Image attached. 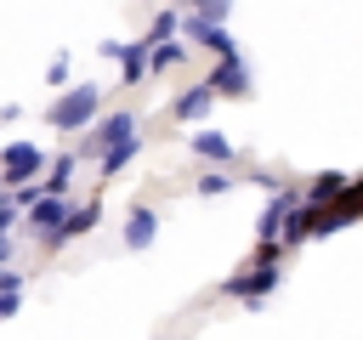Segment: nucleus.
Masks as SVG:
<instances>
[{
    "label": "nucleus",
    "instance_id": "obj_9",
    "mask_svg": "<svg viewBox=\"0 0 363 340\" xmlns=\"http://www.w3.org/2000/svg\"><path fill=\"white\" fill-rule=\"evenodd\" d=\"M113 62H119V85H136L147 74V40L136 34L130 45H113Z\"/></svg>",
    "mask_w": 363,
    "mask_h": 340
},
{
    "label": "nucleus",
    "instance_id": "obj_17",
    "mask_svg": "<svg viewBox=\"0 0 363 340\" xmlns=\"http://www.w3.org/2000/svg\"><path fill=\"white\" fill-rule=\"evenodd\" d=\"M176 23H182V6H164V11H159V17L147 23V34H142V40L153 45V40H164V34H176Z\"/></svg>",
    "mask_w": 363,
    "mask_h": 340
},
{
    "label": "nucleus",
    "instance_id": "obj_10",
    "mask_svg": "<svg viewBox=\"0 0 363 340\" xmlns=\"http://www.w3.org/2000/svg\"><path fill=\"white\" fill-rule=\"evenodd\" d=\"M210 108H216V91H210L204 79H199V85H187V91L176 96V119H182V125H199Z\"/></svg>",
    "mask_w": 363,
    "mask_h": 340
},
{
    "label": "nucleus",
    "instance_id": "obj_22",
    "mask_svg": "<svg viewBox=\"0 0 363 340\" xmlns=\"http://www.w3.org/2000/svg\"><path fill=\"white\" fill-rule=\"evenodd\" d=\"M11 261V232H0V266Z\"/></svg>",
    "mask_w": 363,
    "mask_h": 340
},
{
    "label": "nucleus",
    "instance_id": "obj_8",
    "mask_svg": "<svg viewBox=\"0 0 363 340\" xmlns=\"http://www.w3.org/2000/svg\"><path fill=\"white\" fill-rule=\"evenodd\" d=\"M187 153H193V159H210V164H233V159H238V147H233L221 130H193V136H187Z\"/></svg>",
    "mask_w": 363,
    "mask_h": 340
},
{
    "label": "nucleus",
    "instance_id": "obj_19",
    "mask_svg": "<svg viewBox=\"0 0 363 340\" xmlns=\"http://www.w3.org/2000/svg\"><path fill=\"white\" fill-rule=\"evenodd\" d=\"M45 85H51V91H62V85H68V51H62V57H51V68H45Z\"/></svg>",
    "mask_w": 363,
    "mask_h": 340
},
{
    "label": "nucleus",
    "instance_id": "obj_3",
    "mask_svg": "<svg viewBox=\"0 0 363 340\" xmlns=\"http://www.w3.org/2000/svg\"><path fill=\"white\" fill-rule=\"evenodd\" d=\"M130 130H136V113H125V108H119V113H102V119H91V130L79 136L74 153H79V159H96L108 142H119V136H130Z\"/></svg>",
    "mask_w": 363,
    "mask_h": 340
},
{
    "label": "nucleus",
    "instance_id": "obj_11",
    "mask_svg": "<svg viewBox=\"0 0 363 340\" xmlns=\"http://www.w3.org/2000/svg\"><path fill=\"white\" fill-rule=\"evenodd\" d=\"M159 238V210H147V204H130V221H125V244L130 249H147Z\"/></svg>",
    "mask_w": 363,
    "mask_h": 340
},
{
    "label": "nucleus",
    "instance_id": "obj_5",
    "mask_svg": "<svg viewBox=\"0 0 363 340\" xmlns=\"http://www.w3.org/2000/svg\"><path fill=\"white\" fill-rule=\"evenodd\" d=\"M204 85H210L216 96H250V68H244V57H238V51L216 57V68H210Z\"/></svg>",
    "mask_w": 363,
    "mask_h": 340
},
{
    "label": "nucleus",
    "instance_id": "obj_18",
    "mask_svg": "<svg viewBox=\"0 0 363 340\" xmlns=\"http://www.w3.org/2000/svg\"><path fill=\"white\" fill-rule=\"evenodd\" d=\"M233 187H238L233 170H210V176H199V193H204V198H221V193H233Z\"/></svg>",
    "mask_w": 363,
    "mask_h": 340
},
{
    "label": "nucleus",
    "instance_id": "obj_12",
    "mask_svg": "<svg viewBox=\"0 0 363 340\" xmlns=\"http://www.w3.org/2000/svg\"><path fill=\"white\" fill-rule=\"evenodd\" d=\"M182 34H193L204 51H216V57H227V51H238V40L227 34V23H182Z\"/></svg>",
    "mask_w": 363,
    "mask_h": 340
},
{
    "label": "nucleus",
    "instance_id": "obj_16",
    "mask_svg": "<svg viewBox=\"0 0 363 340\" xmlns=\"http://www.w3.org/2000/svg\"><path fill=\"white\" fill-rule=\"evenodd\" d=\"M346 181H352V176H340V170H329V176H318V181L306 187V204H323V198H335V193H340Z\"/></svg>",
    "mask_w": 363,
    "mask_h": 340
},
{
    "label": "nucleus",
    "instance_id": "obj_13",
    "mask_svg": "<svg viewBox=\"0 0 363 340\" xmlns=\"http://www.w3.org/2000/svg\"><path fill=\"white\" fill-rule=\"evenodd\" d=\"M289 204H295V193H289V187H272V204L261 210V221H255V238H278V227H284Z\"/></svg>",
    "mask_w": 363,
    "mask_h": 340
},
{
    "label": "nucleus",
    "instance_id": "obj_2",
    "mask_svg": "<svg viewBox=\"0 0 363 340\" xmlns=\"http://www.w3.org/2000/svg\"><path fill=\"white\" fill-rule=\"evenodd\" d=\"M96 113H102V91L85 79V85H62V96L45 108V125H57V130H85Z\"/></svg>",
    "mask_w": 363,
    "mask_h": 340
},
{
    "label": "nucleus",
    "instance_id": "obj_20",
    "mask_svg": "<svg viewBox=\"0 0 363 340\" xmlns=\"http://www.w3.org/2000/svg\"><path fill=\"white\" fill-rule=\"evenodd\" d=\"M23 312V300H17V289H0V317H17Z\"/></svg>",
    "mask_w": 363,
    "mask_h": 340
},
{
    "label": "nucleus",
    "instance_id": "obj_15",
    "mask_svg": "<svg viewBox=\"0 0 363 340\" xmlns=\"http://www.w3.org/2000/svg\"><path fill=\"white\" fill-rule=\"evenodd\" d=\"M74 170H79V153H62V159H51V170H45V181H40V193H62V187L74 181Z\"/></svg>",
    "mask_w": 363,
    "mask_h": 340
},
{
    "label": "nucleus",
    "instance_id": "obj_4",
    "mask_svg": "<svg viewBox=\"0 0 363 340\" xmlns=\"http://www.w3.org/2000/svg\"><path fill=\"white\" fill-rule=\"evenodd\" d=\"M40 170H45V153H40L34 142H6V147H0V181H6V187L28 181V176H40Z\"/></svg>",
    "mask_w": 363,
    "mask_h": 340
},
{
    "label": "nucleus",
    "instance_id": "obj_14",
    "mask_svg": "<svg viewBox=\"0 0 363 340\" xmlns=\"http://www.w3.org/2000/svg\"><path fill=\"white\" fill-rule=\"evenodd\" d=\"M96 221H102V204H96V198H91V204H79V210H68V215H62V227H57V244H68V238L91 232Z\"/></svg>",
    "mask_w": 363,
    "mask_h": 340
},
{
    "label": "nucleus",
    "instance_id": "obj_7",
    "mask_svg": "<svg viewBox=\"0 0 363 340\" xmlns=\"http://www.w3.org/2000/svg\"><path fill=\"white\" fill-rule=\"evenodd\" d=\"M142 153V130H130V136H119V142H108L102 153H96V176H125V164Z\"/></svg>",
    "mask_w": 363,
    "mask_h": 340
},
{
    "label": "nucleus",
    "instance_id": "obj_6",
    "mask_svg": "<svg viewBox=\"0 0 363 340\" xmlns=\"http://www.w3.org/2000/svg\"><path fill=\"white\" fill-rule=\"evenodd\" d=\"M62 215H68L62 193H40V198L28 204V227L40 232V244H51V249H57V227H62Z\"/></svg>",
    "mask_w": 363,
    "mask_h": 340
},
{
    "label": "nucleus",
    "instance_id": "obj_1",
    "mask_svg": "<svg viewBox=\"0 0 363 340\" xmlns=\"http://www.w3.org/2000/svg\"><path fill=\"white\" fill-rule=\"evenodd\" d=\"M250 261H255V266H244V272L227 278V295L244 300V306H261V300L284 283V266H278V261H284V244H278V238H261V249H255Z\"/></svg>",
    "mask_w": 363,
    "mask_h": 340
},
{
    "label": "nucleus",
    "instance_id": "obj_21",
    "mask_svg": "<svg viewBox=\"0 0 363 340\" xmlns=\"http://www.w3.org/2000/svg\"><path fill=\"white\" fill-rule=\"evenodd\" d=\"M11 221H17V204H11V193H0V232H11Z\"/></svg>",
    "mask_w": 363,
    "mask_h": 340
}]
</instances>
